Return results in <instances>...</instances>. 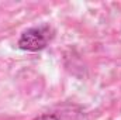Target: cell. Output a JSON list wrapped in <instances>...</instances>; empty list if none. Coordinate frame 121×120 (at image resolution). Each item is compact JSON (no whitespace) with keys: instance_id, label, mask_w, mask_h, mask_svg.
<instances>
[{"instance_id":"6da1fadb","label":"cell","mask_w":121,"mask_h":120,"mask_svg":"<svg viewBox=\"0 0 121 120\" xmlns=\"http://www.w3.org/2000/svg\"><path fill=\"white\" fill-rule=\"evenodd\" d=\"M51 32L52 31L48 26L30 28L21 34V37L18 40V47L24 51H32V52L44 50L52 37Z\"/></svg>"},{"instance_id":"7a4b0ae2","label":"cell","mask_w":121,"mask_h":120,"mask_svg":"<svg viewBox=\"0 0 121 120\" xmlns=\"http://www.w3.org/2000/svg\"><path fill=\"white\" fill-rule=\"evenodd\" d=\"M37 120H59L55 115H42V116H39Z\"/></svg>"}]
</instances>
